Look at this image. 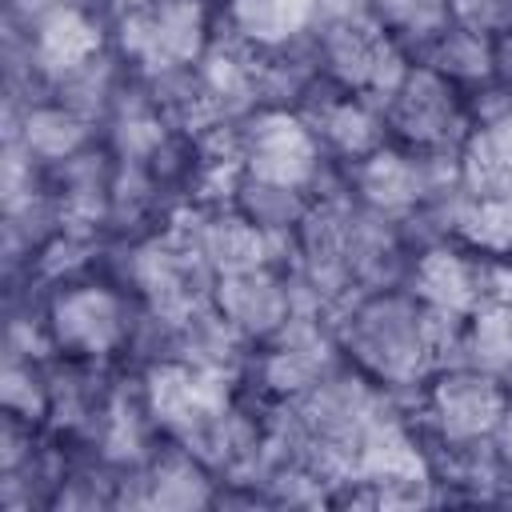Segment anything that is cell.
Wrapping results in <instances>:
<instances>
[{"mask_svg": "<svg viewBox=\"0 0 512 512\" xmlns=\"http://www.w3.org/2000/svg\"><path fill=\"white\" fill-rule=\"evenodd\" d=\"M336 316L332 324L344 356L388 392H416L436 372L424 304L408 288L364 292Z\"/></svg>", "mask_w": 512, "mask_h": 512, "instance_id": "1", "label": "cell"}, {"mask_svg": "<svg viewBox=\"0 0 512 512\" xmlns=\"http://www.w3.org/2000/svg\"><path fill=\"white\" fill-rule=\"evenodd\" d=\"M212 44V12L204 0H144L116 20V52L140 76L200 64Z\"/></svg>", "mask_w": 512, "mask_h": 512, "instance_id": "2", "label": "cell"}, {"mask_svg": "<svg viewBox=\"0 0 512 512\" xmlns=\"http://www.w3.org/2000/svg\"><path fill=\"white\" fill-rule=\"evenodd\" d=\"M44 324L56 352L72 360H104L128 348L136 312L124 300L120 284L64 280L44 304Z\"/></svg>", "mask_w": 512, "mask_h": 512, "instance_id": "3", "label": "cell"}, {"mask_svg": "<svg viewBox=\"0 0 512 512\" xmlns=\"http://www.w3.org/2000/svg\"><path fill=\"white\" fill-rule=\"evenodd\" d=\"M504 404H508V380L472 364L436 368L420 392V412L444 448L488 444L496 436Z\"/></svg>", "mask_w": 512, "mask_h": 512, "instance_id": "4", "label": "cell"}, {"mask_svg": "<svg viewBox=\"0 0 512 512\" xmlns=\"http://www.w3.org/2000/svg\"><path fill=\"white\" fill-rule=\"evenodd\" d=\"M384 120H388V132H396L404 148L436 152V156H460V148L468 144L476 128L456 84L424 64L408 68L404 84L392 92L384 108Z\"/></svg>", "mask_w": 512, "mask_h": 512, "instance_id": "5", "label": "cell"}, {"mask_svg": "<svg viewBox=\"0 0 512 512\" xmlns=\"http://www.w3.org/2000/svg\"><path fill=\"white\" fill-rule=\"evenodd\" d=\"M324 160L328 152L300 112L256 108L240 120V164L248 176L308 192Z\"/></svg>", "mask_w": 512, "mask_h": 512, "instance_id": "6", "label": "cell"}, {"mask_svg": "<svg viewBox=\"0 0 512 512\" xmlns=\"http://www.w3.org/2000/svg\"><path fill=\"white\" fill-rule=\"evenodd\" d=\"M268 348L256 360V384L272 400H288L320 384L328 372L340 368V340L336 324L324 320V312H292L288 324L264 340Z\"/></svg>", "mask_w": 512, "mask_h": 512, "instance_id": "7", "label": "cell"}, {"mask_svg": "<svg viewBox=\"0 0 512 512\" xmlns=\"http://www.w3.org/2000/svg\"><path fill=\"white\" fill-rule=\"evenodd\" d=\"M308 128L316 132V140L324 144V152L340 164H356L372 152H380L388 144V120L384 108H376L372 100L344 92L328 80L316 84V92L296 108Z\"/></svg>", "mask_w": 512, "mask_h": 512, "instance_id": "8", "label": "cell"}, {"mask_svg": "<svg viewBox=\"0 0 512 512\" xmlns=\"http://www.w3.org/2000/svg\"><path fill=\"white\" fill-rule=\"evenodd\" d=\"M212 304L220 308V316H224L248 344L272 340V336L288 324V316L296 312L292 284H288V272H284L280 264H260V268H244V272L216 276Z\"/></svg>", "mask_w": 512, "mask_h": 512, "instance_id": "9", "label": "cell"}, {"mask_svg": "<svg viewBox=\"0 0 512 512\" xmlns=\"http://www.w3.org/2000/svg\"><path fill=\"white\" fill-rule=\"evenodd\" d=\"M484 256L464 248L460 240H444V244H428L420 252H412L404 288L428 304V308H444V312H460L468 316L480 300H484V280H480Z\"/></svg>", "mask_w": 512, "mask_h": 512, "instance_id": "10", "label": "cell"}, {"mask_svg": "<svg viewBox=\"0 0 512 512\" xmlns=\"http://www.w3.org/2000/svg\"><path fill=\"white\" fill-rule=\"evenodd\" d=\"M24 32V44H28V56H32V68L56 84L60 76H68L72 68H80L84 60H92L100 48H104V36H100V24L92 20V12L84 4H52L40 20H32Z\"/></svg>", "mask_w": 512, "mask_h": 512, "instance_id": "11", "label": "cell"}, {"mask_svg": "<svg viewBox=\"0 0 512 512\" xmlns=\"http://www.w3.org/2000/svg\"><path fill=\"white\" fill-rule=\"evenodd\" d=\"M12 140H20L36 164L44 168H56L64 160H72L76 152H84L92 144V120H84L80 112H72L68 104H60L56 96L48 100H36V104H24V108H12L8 104V116H4Z\"/></svg>", "mask_w": 512, "mask_h": 512, "instance_id": "12", "label": "cell"}, {"mask_svg": "<svg viewBox=\"0 0 512 512\" xmlns=\"http://www.w3.org/2000/svg\"><path fill=\"white\" fill-rule=\"evenodd\" d=\"M144 496L148 508H204L212 504V468L184 444L156 448L144 464Z\"/></svg>", "mask_w": 512, "mask_h": 512, "instance_id": "13", "label": "cell"}, {"mask_svg": "<svg viewBox=\"0 0 512 512\" xmlns=\"http://www.w3.org/2000/svg\"><path fill=\"white\" fill-rule=\"evenodd\" d=\"M416 64L440 72L444 80H452L456 88L460 84H472V88H484L492 80V36L488 32H476L460 20H452L420 56Z\"/></svg>", "mask_w": 512, "mask_h": 512, "instance_id": "14", "label": "cell"}, {"mask_svg": "<svg viewBox=\"0 0 512 512\" xmlns=\"http://www.w3.org/2000/svg\"><path fill=\"white\" fill-rule=\"evenodd\" d=\"M232 208H240L256 228H264L268 236H296L300 220L308 216L312 208V196L304 188H292V184H272V180H260V176H240L236 184V196H232Z\"/></svg>", "mask_w": 512, "mask_h": 512, "instance_id": "15", "label": "cell"}, {"mask_svg": "<svg viewBox=\"0 0 512 512\" xmlns=\"http://www.w3.org/2000/svg\"><path fill=\"white\" fill-rule=\"evenodd\" d=\"M116 60H120V56H112L108 48H100L92 60H84L80 68H72L68 76H60V80L52 84V96H56L60 104H68L72 112H80L84 120L104 124L108 112H112V100H116V92H120V84H124Z\"/></svg>", "mask_w": 512, "mask_h": 512, "instance_id": "16", "label": "cell"}, {"mask_svg": "<svg viewBox=\"0 0 512 512\" xmlns=\"http://www.w3.org/2000/svg\"><path fill=\"white\" fill-rule=\"evenodd\" d=\"M492 376H512V300H484L464 320V360Z\"/></svg>", "mask_w": 512, "mask_h": 512, "instance_id": "17", "label": "cell"}, {"mask_svg": "<svg viewBox=\"0 0 512 512\" xmlns=\"http://www.w3.org/2000/svg\"><path fill=\"white\" fill-rule=\"evenodd\" d=\"M312 0H228V28L256 48H272L308 28Z\"/></svg>", "mask_w": 512, "mask_h": 512, "instance_id": "18", "label": "cell"}, {"mask_svg": "<svg viewBox=\"0 0 512 512\" xmlns=\"http://www.w3.org/2000/svg\"><path fill=\"white\" fill-rule=\"evenodd\" d=\"M0 400L4 416H16L24 424H40L52 412V380L48 368L32 356H4V376H0Z\"/></svg>", "mask_w": 512, "mask_h": 512, "instance_id": "19", "label": "cell"}, {"mask_svg": "<svg viewBox=\"0 0 512 512\" xmlns=\"http://www.w3.org/2000/svg\"><path fill=\"white\" fill-rule=\"evenodd\" d=\"M456 240L484 256H512V200H468Z\"/></svg>", "mask_w": 512, "mask_h": 512, "instance_id": "20", "label": "cell"}, {"mask_svg": "<svg viewBox=\"0 0 512 512\" xmlns=\"http://www.w3.org/2000/svg\"><path fill=\"white\" fill-rule=\"evenodd\" d=\"M476 132L484 136V144L512 168V92L500 88L496 80L484 84V96L476 92V100L468 104Z\"/></svg>", "mask_w": 512, "mask_h": 512, "instance_id": "21", "label": "cell"}, {"mask_svg": "<svg viewBox=\"0 0 512 512\" xmlns=\"http://www.w3.org/2000/svg\"><path fill=\"white\" fill-rule=\"evenodd\" d=\"M452 16L476 32L488 36H504L512 32V0H448Z\"/></svg>", "mask_w": 512, "mask_h": 512, "instance_id": "22", "label": "cell"}, {"mask_svg": "<svg viewBox=\"0 0 512 512\" xmlns=\"http://www.w3.org/2000/svg\"><path fill=\"white\" fill-rule=\"evenodd\" d=\"M492 80L512 92V32L492 36Z\"/></svg>", "mask_w": 512, "mask_h": 512, "instance_id": "23", "label": "cell"}, {"mask_svg": "<svg viewBox=\"0 0 512 512\" xmlns=\"http://www.w3.org/2000/svg\"><path fill=\"white\" fill-rule=\"evenodd\" d=\"M492 448H496V456L504 460V468H512V384H508V404H504V416H500V424H496Z\"/></svg>", "mask_w": 512, "mask_h": 512, "instance_id": "24", "label": "cell"}, {"mask_svg": "<svg viewBox=\"0 0 512 512\" xmlns=\"http://www.w3.org/2000/svg\"><path fill=\"white\" fill-rule=\"evenodd\" d=\"M416 4H424V0H372V8H376V16H380V24H384V28L400 24Z\"/></svg>", "mask_w": 512, "mask_h": 512, "instance_id": "25", "label": "cell"}]
</instances>
